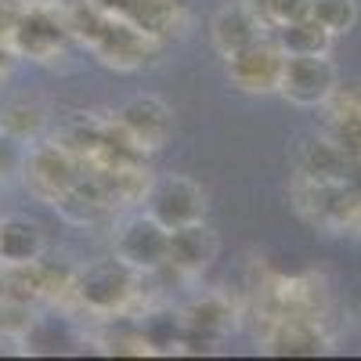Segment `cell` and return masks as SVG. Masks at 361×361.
Masks as SVG:
<instances>
[{
	"instance_id": "d6986e66",
	"label": "cell",
	"mask_w": 361,
	"mask_h": 361,
	"mask_svg": "<svg viewBox=\"0 0 361 361\" xmlns=\"http://www.w3.org/2000/svg\"><path fill=\"white\" fill-rule=\"evenodd\" d=\"M185 322H188V329H199L202 336L221 340L228 329H231V307L224 304V300L209 296V300H199V304L185 314Z\"/></svg>"
},
{
	"instance_id": "3957f363",
	"label": "cell",
	"mask_w": 361,
	"mask_h": 361,
	"mask_svg": "<svg viewBox=\"0 0 361 361\" xmlns=\"http://www.w3.org/2000/svg\"><path fill=\"white\" fill-rule=\"evenodd\" d=\"M145 214H152L163 228L173 231L180 224H195V221L206 217V195L195 180L166 173L148 188V209Z\"/></svg>"
},
{
	"instance_id": "ac0fdd59",
	"label": "cell",
	"mask_w": 361,
	"mask_h": 361,
	"mask_svg": "<svg viewBox=\"0 0 361 361\" xmlns=\"http://www.w3.org/2000/svg\"><path fill=\"white\" fill-rule=\"evenodd\" d=\"M271 354H289V357H314L325 354V336L311 325H289L271 340Z\"/></svg>"
},
{
	"instance_id": "5b68a950",
	"label": "cell",
	"mask_w": 361,
	"mask_h": 361,
	"mask_svg": "<svg viewBox=\"0 0 361 361\" xmlns=\"http://www.w3.org/2000/svg\"><path fill=\"white\" fill-rule=\"evenodd\" d=\"M282 62H286V54L275 44V37H264L253 47L228 58V76L238 90H279Z\"/></svg>"
},
{
	"instance_id": "ffe728a7",
	"label": "cell",
	"mask_w": 361,
	"mask_h": 361,
	"mask_svg": "<svg viewBox=\"0 0 361 361\" xmlns=\"http://www.w3.org/2000/svg\"><path fill=\"white\" fill-rule=\"evenodd\" d=\"M311 15L329 29V33H347L357 22V0H311Z\"/></svg>"
},
{
	"instance_id": "9c48e42d",
	"label": "cell",
	"mask_w": 361,
	"mask_h": 361,
	"mask_svg": "<svg viewBox=\"0 0 361 361\" xmlns=\"http://www.w3.org/2000/svg\"><path fill=\"white\" fill-rule=\"evenodd\" d=\"M44 228L33 217L11 214L0 221V264L8 267H37L44 257Z\"/></svg>"
},
{
	"instance_id": "6da1fadb",
	"label": "cell",
	"mask_w": 361,
	"mask_h": 361,
	"mask_svg": "<svg viewBox=\"0 0 361 361\" xmlns=\"http://www.w3.org/2000/svg\"><path fill=\"white\" fill-rule=\"evenodd\" d=\"M76 296L87 311H98V314H116L130 304V296L137 289V271L123 260V257H109V260H98L80 271L76 279Z\"/></svg>"
},
{
	"instance_id": "5bb4252c",
	"label": "cell",
	"mask_w": 361,
	"mask_h": 361,
	"mask_svg": "<svg viewBox=\"0 0 361 361\" xmlns=\"http://www.w3.org/2000/svg\"><path fill=\"white\" fill-rule=\"evenodd\" d=\"M300 166L314 180V185H340L347 177V152L336 141H307L300 152Z\"/></svg>"
},
{
	"instance_id": "603a6c76",
	"label": "cell",
	"mask_w": 361,
	"mask_h": 361,
	"mask_svg": "<svg viewBox=\"0 0 361 361\" xmlns=\"http://www.w3.org/2000/svg\"><path fill=\"white\" fill-rule=\"evenodd\" d=\"M11 54H15V51H11V44L0 40V76H4V73L11 69Z\"/></svg>"
},
{
	"instance_id": "8992f818",
	"label": "cell",
	"mask_w": 361,
	"mask_h": 361,
	"mask_svg": "<svg viewBox=\"0 0 361 361\" xmlns=\"http://www.w3.org/2000/svg\"><path fill=\"white\" fill-rule=\"evenodd\" d=\"M11 51L18 54H29V58H51L58 47L66 44V22H58L54 15H47L40 4L33 8H25L18 25H15V33H11Z\"/></svg>"
},
{
	"instance_id": "277c9868",
	"label": "cell",
	"mask_w": 361,
	"mask_h": 361,
	"mask_svg": "<svg viewBox=\"0 0 361 361\" xmlns=\"http://www.w3.org/2000/svg\"><path fill=\"white\" fill-rule=\"evenodd\" d=\"M116 253L123 257L137 275L141 271H159L170 264V228H163L152 214H137L119 228Z\"/></svg>"
},
{
	"instance_id": "9a60e30c",
	"label": "cell",
	"mask_w": 361,
	"mask_h": 361,
	"mask_svg": "<svg viewBox=\"0 0 361 361\" xmlns=\"http://www.w3.org/2000/svg\"><path fill=\"white\" fill-rule=\"evenodd\" d=\"M25 347L33 354H69L76 347V333L66 318H37L25 329Z\"/></svg>"
},
{
	"instance_id": "2e32d148",
	"label": "cell",
	"mask_w": 361,
	"mask_h": 361,
	"mask_svg": "<svg viewBox=\"0 0 361 361\" xmlns=\"http://www.w3.org/2000/svg\"><path fill=\"white\" fill-rule=\"evenodd\" d=\"M180 340H185V314H173V311H152L145 314L141 322V343L148 350H177Z\"/></svg>"
},
{
	"instance_id": "e0dca14e",
	"label": "cell",
	"mask_w": 361,
	"mask_h": 361,
	"mask_svg": "<svg viewBox=\"0 0 361 361\" xmlns=\"http://www.w3.org/2000/svg\"><path fill=\"white\" fill-rule=\"evenodd\" d=\"M44 127V112L29 102H11L0 112V134L8 141H33Z\"/></svg>"
},
{
	"instance_id": "ba28073f",
	"label": "cell",
	"mask_w": 361,
	"mask_h": 361,
	"mask_svg": "<svg viewBox=\"0 0 361 361\" xmlns=\"http://www.w3.org/2000/svg\"><path fill=\"white\" fill-rule=\"evenodd\" d=\"M25 170H29V180L54 199H62L66 192L76 188V163L62 145H47V141L37 145L25 159Z\"/></svg>"
},
{
	"instance_id": "7a4b0ae2",
	"label": "cell",
	"mask_w": 361,
	"mask_h": 361,
	"mask_svg": "<svg viewBox=\"0 0 361 361\" xmlns=\"http://www.w3.org/2000/svg\"><path fill=\"white\" fill-rule=\"evenodd\" d=\"M279 90L293 105H325L336 94V66L329 54H286Z\"/></svg>"
},
{
	"instance_id": "30bf717a",
	"label": "cell",
	"mask_w": 361,
	"mask_h": 361,
	"mask_svg": "<svg viewBox=\"0 0 361 361\" xmlns=\"http://www.w3.org/2000/svg\"><path fill=\"white\" fill-rule=\"evenodd\" d=\"M119 123H123V130L134 141L156 148L159 141H166L173 119H170V109L159 98H134V102L123 105V112H119Z\"/></svg>"
},
{
	"instance_id": "44dd1931",
	"label": "cell",
	"mask_w": 361,
	"mask_h": 361,
	"mask_svg": "<svg viewBox=\"0 0 361 361\" xmlns=\"http://www.w3.org/2000/svg\"><path fill=\"white\" fill-rule=\"evenodd\" d=\"M253 8L260 11L267 25H282V22H296L311 15V0H253Z\"/></svg>"
},
{
	"instance_id": "4fadbf2b",
	"label": "cell",
	"mask_w": 361,
	"mask_h": 361,
	"mask_svg": "<svg viewBox=\"0 0 361 361\" xmlns=\"http://www.w3.org/2000/svg\"><path fill=\"white\" fill-rule=\"evenodd\" d=\"M275 44L282 47V54H329L333 33H329L314 15H304L296 22L275 25Z\"/></svg>"
},
{
	"instance_id": "d4e9b609",
	"label": "cell",
	"mask_w": 361,
	"mask_h": 361,
	"mask_svg": "<svg viewBox=\"0 0 361 361\" xmlns=\"http://www.w3.org/2000/svg\"><path fill=\"white\" fill-rule=\"evenodd\" d=\"M22 8H33V4H44V0H18Z\"/></svg>"
},
{
	"instance_id": "52a82bcc",
	"label": "cell",
	"mask_w": 361,
	"mask_h": 361,
	"mask_svg": "<svg viewBox=\"0 0 361 361\" xmlns=\"http://www.w3.org/2000/svg\"><path fill=\"white\" fill-rule=\"evenodd\" d=\"M264 29H267V22L260 18V11L253 4H243V0H238V4H228V8L217 11V18H214V44H217V51L224 58H231L238 51L253 47L257 40H264Z\"/></svg>"
},
{
	"instance_id": "7402d4cb",
	"label": "cell",
	"mask_w": 361,
	"mask_h": 361,
	"mask_svg": "<svg viewBox=\"0 0 361 361\" xmlns=\"http://www.w3.org/2000/svg\"><path fill=\"white\" fill-rule=\"evenodd\" d=\"M22 4L18 0H0V40H11V33H15V25H18V18H22Z\"/></svg>"
},
{
	"instance_id": "7c38bea8",
	"label": "cell",
	"mask_w": 361,
	"mask_h": 361,
	"mask_svg": "<svg viewBox=\"0 0 361 361\" xmlns=\"http://www.w3.org/2000/svg\"><path fill=\"white\" fill-rule=\"evenodd\" d=\"M98 54L109 62H141L145 54V29L123 18H102V29L94 33Z\"/></svg>"
},
{
	"instance_id": "cb8c5ba5",
	"label": "cell",
	"mask_w": 361,
	"mask_h": 361,
	"mask_svg": "<svg viewBox=\"0 0 361 361\" xmlns=\"http://www.w3.org/2000/svg\"><path fill=\"white\" fill-rule=\"evenodd\" d=\"M4 300H8V279L0 275V304H4Z\"/></svg>"
},
{
	"instance_id": "8fae6325",
	"label": "cell",
	"mask_w": 361,
	"mask_h": 361,
	"mask_svg": "<svg viewBox=\"0 0 361 361\" xmlns=\"http://www.w3.org/2000/svg\"><path fill=\"white\" fill-rule=\"evenodd\" d=\"M214 257H217V235L206 228V221L180 224L170 231V267L202 271Z\"/></svg>"
}]
</instances>
